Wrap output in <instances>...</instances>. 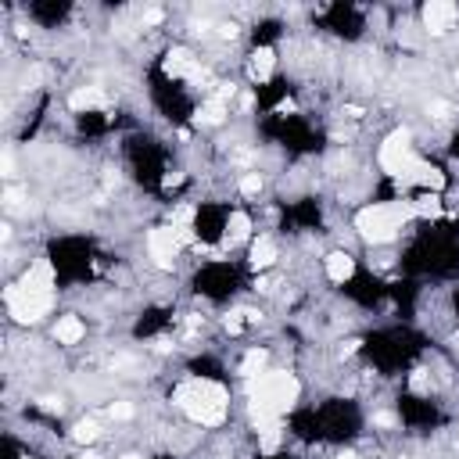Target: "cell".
Masks as SVG:
<instances>
[{
  "mask_svg": "<svg viewBox=\"0 0 459 459\" xmlns=\"http://www.w3.org/2000/svg\"><path fill=\"white\" fill-rule=\"evenodd\" d=\"M452 22H456V4H449V0H431L423 8V29L431 36H441L445 29H452Z\"/></svg>",
  "mask_w": 459,
  "mask_h": 459,
  "instance_id": "7",
  "label": "cell"
},
{
  "mask_svg": "<svg viewBox=\"0 0 459 459\" xmlns=\"http://www.w3.org/2000/svg\"><path fill=\"white\" fill-rule=\"evenodd\" d=\"M198 119H201V122H212V126H215V122H223V119H226V101L215 93V97H212L209 104H204L201 112H198Z\"/></svg>",
  "mask_w": 459,
  "mask_h": 459,
  "instance_id": "17",
  "label": "cell"
},
{
  "mask_svg": "<svg viewBox=\"0 0 459 459\" xmlns=\"http://www.w3.org/2000/svg\"><path fill=\"white\" fill-rule=\"evenodd\" d=\"M355 348H359V341H344V344H341V355H352Z\"/></svg>",
  "mask_w": 459,
  "mask_h": 459,
  "instance_id": "32",
  "label": "cell"
},
{
  "mask_svg": "<svg viewBox=\"0 0 459 459\" xmlns=\"http://www.w3.org/2000/svg\"><path fill=\"white\" fill-rule=\"evenodd\" d=\"M273 65H276V54L269 51V47H259V51L251 54V75H255L259 83H266V79L273 75Z\"/></svg>",
  "mask_w": 459,
  "mask_h": 459,
  "instance_id": "12",
  "label": "cell"
},
{
  "mask_svg": "<svg viewBox=\"0 0 459 459\" xmlns=\"http://www.w3.org/2000/svg\"><path fill=\"white\" fill-rule=\"evenodd\" d=\"M341 459H359V456H341Z\"/></svg>",
  "mask_w": 459,
  "mask_h": 459,
  "instance_id": "35",
  "label": "cell"
},
{
  "mask_svg": "<svg viewBox=\"0 0 459 459\" xmlns=\"http://www.w3.org/2000/svg\"><path fill=\"white\" fill-rule=\"evenodd\" d=\"M19 287H22L25 294H51V287H54V269H51V262H36V266L19 280Z\"/></svg>",
  "mask_w": 459,
  "mask_h": 459,
  "instance_id": "8",
  "label": "cell"
},
{
  "mask_svg": "<svg viewBox=\"0 0 459 459\" xmlns=\"http://www.w3.org/2000/svg\"><path fill=\"white\" fill-rule=\"evenodd\" d=\"M456 79H459V75H456Z\"/></svg>",
  "mask_w": 459,
  "mask_h": 459,
  "instance_id": "36",
  "label": "cell"
},
{
  "mask_svg": "<svg viewBox=\"0 0 459 459\" xmlns=\"http://www.w3.org/2000/svg\"><path fill=\"white\" fill-rule=\"evenodd\" d=\"M262 191V176L259 172H248V176L241 180V194H248V198H255Z\"/></svg>",
  "mask_w": 459,
  "mask_h": 459,
  "instance_id": "21",
  "label": "cell"
},
{
  "mask_svg": "<svg viewBox=\"0 0 459 459\" xmlns=\"http://www.w3.org/2000/svg\"><path fill=\"white\" fill-rule=\"evenodd\" d=\"M112 416H115V420H130V416H133V405H130V402H115V405H112Z\"/></svg>",
  "mask_w": 459,
  "mask_h": 459,
  "instance_id": "24",
  "label": "cell"
},
{
  "mask_svg": "<svg viewBox=\"0 0 459 459\" xmlns=\"http://www.w3.org/2000/svg\"><path fill=\"white\" fill-rule=\"evenodd\" d=\"M40 405L47 409V413H61V399H54V395H47V399H40Z\"/></svg>",
  "mask_w": 459,
  "mask_h": 459,
  "instance_id": "25",
  "label": "cell"
},
{
  "mask_svg": "<svg viewBox=\"0 0 459 459\" xmlns=\"http://www.w3.org/2000/svg\"><path fill=\"white\" fill-rule=\"evenodd\" d=\"M413 209H416V215H423V219H434V215H441V198L427 191V194L413 204Z\"/></svg>",
  "mask_w": 459,
  "mask_h": 459,
  "instance_id": "19",
  "label": "cell"
},
{
  "mask_svg": "<svg viewBox=\"0 0 459 459\" xmlns=\"http://www.w3.org/2000/svg\"><path fill=\"white\" fill-rule=\"evenodd\" d=\"M8 305H11V316L19 323H36L40 316L51 309V294H25L19 283L8 287Z\"/></svg>",
  "mask_w": 459,
  "mask_h": 459,
  "instance_id": "5",
  "label": "cell"
},
{
  "mask_svg": "<svg viewBox=\"0 0 459 459\" xmlns=\"http://www.w3.org/2000/svg\"><path fill=\"white\" fill-rule=\"evenodd\" d=\"M4 176H8V180L14 176V158H11V151L4 154Z\"/></svg>",
  "mask_w": 459,
  "mask_h": 459,
  "instance_id": "30",
  "label": "cell"
},
{
  "mask_svg": "<svg viewBox=\"0 0 459 459\" xmlns=\"http://www.w3.org/2000/svg\"><path fill=\"white\" fill-rule=\"evenodd\" d=\"M298 381L291 373H262L255 381H248V402H251V416H255L259 431H269V427H280V416L298 402Z\"/></svg>",
  "mask_w": 459,
  "mask_h": 459,
  "instance_id": "1",
  "label": "cell"
},
{
  "mask_svg": "<svg viewBox=\"0 0 459 459\" xmlns=\"http://www.w3.org/2000/svg\"><path fill=\"white\" fill-rule=\"evenodd\" d=\"M176 405L201 427H215L226 416V388L215 381H187L176 388Z\"/></svg>",
  "mask_w": 459,
  "mask_h": 459,
  "instance_id": "2",
  "label": "cell"
},
{
  "mask_svg": "<svg viewBox=\"0 0 459 459\" xmlns=\"http://www.w3.org/2000/svg\"><path fill=\"white\" fill-rule=\"evenodd\" d=\"M241 316H244V312H233V316H226V330H230V334H237V330H241Z\"/></svg>",
  "mask_w": 459,
  "mask_h": 459,
  "instance_id": "27",
  "label": "cell"
},
{
  "mask_svg": "<svg viewBox=\"0 0 459 459\" xmlns=\"http://www.w3.org/2000/svg\"><path fill=\"white\" fill-rule=\"evenodd\" d=\"M165 72L169 75H198L191 51H187V47H172V51L165 54Z\"/></svg>",
  "mask_w": 459,
  "mask_h": 459,
  "instance_id": "9",
  "label": "cell"
},
{
  "mask_svg": "<svg viewBox=\"0 0 459 459\" xmlns=\"http://www.w3.org/2000/svg\"><path fill=\"white\" fill-rule=\"evenodd\" d=\"M122 459H140V456H133V452H130V456H122Z\"/></svg>",
  "mask_w": 459,
  "mask_h": 459,
  "instance_id": "34",
  "label": "cell"
},
{
  "mask_svg": "<svg viewBox=\"0 0 459 459\" xmlns=\"http://www.w3.org/2000/svg\"><path fill=\"white\" fill-rule=\"evenodd\" d=\"M276 445H280V427L262 431V452H276Z\"/></svg>",
  "mask_w": 459,
  "mask_h": 459,
  "instance_id": "22",
  "label": "cell"
},
{
  "mask_svg": "<svg viewBox=\"0 0 459 459\" xmlns=\"http://www.w3.org/2000/svg\"><path fill=\"white\" fill-rule=\"evenodd\" d=\"M79 459H101V456H93V452H86V456H79Z\"/></svg>",
  "mask_w": 459,
  "mask_h": 459,
  "instance_id": "33",
  "label": "cell"
},
{
  "mask_svg": "<svg viewBox=\"0 0 459 459\" xmlns=\"http://www.w3.org/2000/svg\"><path fill=\"white\" fill-rule=\"evenodd\" d=\"M148 248H151V259L158 269H172L176 262V251H180V237L172 226H154L148 233Z\"/></svg>",
  "mask_w": 459,
  "mask_h": 459,
  "instance_id": "6",
  "label": "cell"
},
{
  "mask_svg": "<svg viewBox=\"0 0 459 459\" xmlns=\"http://www.w3.org/2000/svg\"><path fill=\"white\" fill-rule=\"evenodd\" d=\"M248 230H251V219H248L244 212H233V215H230V226H226V241H230V244L244 241Z\"/></svg>",
  "mask_w": 459,
  "mask_h": 459,
  "instance_id": "16",
  "label": "cell"
},
{
  "mask_svg": "<svg viewBox=\"0 0 459 459\" xmlns=\"http://www.w3.org/2000/svg\"><path fill=\"white\" fill-rule=\"evenodd\" d=\"M154 22H162V11H158V8L144 11V25H154Z\"/></svg>",
  "mask_w": 459,
  "mask_h": 459,
  "instance_id": "28",
  "label": "cell"
},
{
  "mask_svg": "<svg viewBox=\"0 0 459 459\" xmlns=\"http://www.w3.org/2000/svg\"><path fill=\"white\" fill-rule=\"evenodd\" d=\"M4 204H8V209L14 212V209L22 204V191H8V194H4Z\"/></svg>",
  "mask_w": 459,
  "mask_h": 459,
  "instance_id": "26",
  "label": "cell"
},
{
  "mask_svg": "<svg viewBox=\"0 0 459 459\" xmlns=\"http://www.w3.org/2000/svg\"><path fill=\"white\" fill-rule=\"evenodd\" d=\"M83 334H86V330H83V323H79V316H61L58 327H54V338L61 344H79Z\"/></svg>",
  "mask_w": 459,
  "mask_h": 459,
  "instance_id": "11",
  "label": "cell"
},
{
  "mask_svg": "<svg viewBox=\"0 0 459 459\" xmlns=\"http://www.w3.org/2000/svg\"><path fill=\"white\" fill-rule=\"evenodd\" d=\"M416 183H420V187H427V191H431V194H438L441 187H445V176H441V172H438L434 165H427V162H423V169H420Z\"/></svg>",
  "mask_w": 459,
  "mask_h": 459,
  "instance_id": "18",
  "label": "cell"
},
{
  "mask_svg": "<svg viewBox=\"0 0 459 459\" xmlns=\"http://www.w3.org/2000/svg\"><path fill=\"white\" fill-rule=\"evenodd\" d=\"M352 273H355V259H352V255H344V251H334V255L327 259V276L334 280V283L352 280Z\"/></svg>",
  "mask_w": 459,
  "mask_h": 459,
  "instance_id": "10",
  "label": "cell"
},
{
  "mask_svg": "<svg viewBox=\"0 0 459 459\" xmlns=\"http://www.w3.org/2000/svg\"><path fill=\"white\" fill-rule=\"evenodd\" d=\"M373 420H377V423H381V427H391V423H395V416H391V413H377Z\"/></svg>",
  "mask_w": 459,
  "mask_h": 459,
  "instance_id": "31",
  "label": "cell"
},
{
  "mask_svg": "<svg viewBox=\"0 0 459 459\" xmlns=\"http://www.w3.org/2000/svg\"><path fill=\"white\" fill-rule=\"evenodd\" d=\"M266 362H269V355L262 352V348H251V352H248V355L241 359V373L248 377V381H255V377H262Z\"/></svg>",
  "mask_w": 459,
  "mask_h": 459,
  "instance_id": "14",
  "label": "cell"
},
{
  "mask_svg": "<svg viewBox=\"0 0 459 459\" xmlns=\"http://www.w3.org/2000/svg\"><path fill=\"white\" fill-rule=\"evenodd\" d=\"M97 434H101V431H97V423H93V420L75 423V431H72V438H75V441H83V445H90V441L97 438Z\"/></svg>",
  "mask_w": 459,
  "mask_h": 459,
  "instance_id": "20",
  "label": "cell"
},
{
  "mask_svg": "<svg viewBox=\"0 0 459 459\" xmlns=\"http://www.w3.org/2000/svg\"><path fill=\"white\" fill-rule=\"evenodd\" d=\"M191 219H194V212L191 209H187V204H183V209H176V215H172V226H191Z\"/></svg>",
  "mask_w": 459,
  "mask_h": 459,
  "instance_id": "23",
  "label": "cell"
},
{
  "mask_svg": "<svg viewBox=\"0 0 459 459\" xmlns=\"http://www.w3.org/2000/svg\"><path fill=\"white\" fill-rule=\"evenodd\" d=\"M273 259H276V244L269 241V237L255 241V248H251V266H255V269H266V266H273Z\"/></svg>",
  "mask_w": 459,
  "mask_h": 459,
  "instance_id": "15",
  "label": "cell"
},
{
  "mask_svg": "<svg viewBox=\"0 0 459 459\" xmlns=\"http://www.w3.org/2000/svg\"><path fill=\"white\" fill-rule=\"evenodd\" d=\"M416 209L413 204H402V201H395V204H373V209H362L355 215V230L366 237V241L373 244H388L395 241V233L402 230L405 219H413Z\"/></svg>",
  "mask_w": 459,
  "mask_h": 459,
  "instance_id": "3",
  "label": "cell"
},
{
  "mask_svg": "<svg viewBox=\"0 0 459 459\" xmlns=\"http://www.w3.org/2000/svg\"><path fill=\"white\" fill-rule=\"evenodd\" d=\"M413 137H409V130H395L388 140H384V148H381V165L391 172L395 180L402 176V169L413 162Z\"/></svg>",
  "mask_w": 459,
  "mask_h": 459,
  "instance_id": "4",
  "label": "cell"
},
{
  "mask_svg": "<svg viewBox=\"0 0 459 459\" xmlns=\"http://www.w3.org/2000/svg\"><path fill=\"white\" fill-rule=\"evenodd\" d=\"M69 104H72V112H90V108H101L104 104V93L97 86H86V90H75L72 97H69Z\"/></svg>",
  "mask_w": 459,
  "mask_h": 459,
  "instance_id": "13",
  "label": "cell"
},
{
  "mask_svg": "<svg viewBox=\"0 0 459 459\" xmlns=\"http://www.w3.org/2000/svg\"><path fill=\"white\" fill-rule=\"evenodd\" d=\"M219 33H223L226 40H233V36H237V25H233V22H223V25H219Z\"/></svg>",
  "mask_w": 459,
  "mask_h": 459,
  "instance_id": "29",
  "label": "cell"
}]
</instances>
